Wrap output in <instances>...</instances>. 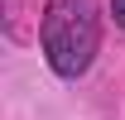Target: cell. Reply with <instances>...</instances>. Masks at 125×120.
I'll return each instance as SVG.
<instances>
[{"label":"cell","mask_w":125,"mask_h":120,"mask_svg":"<svg viewBox=\"0 0 125 120\" xmlns=\"http://www.w3.org/2000/svg\"><path fill=\"white\" fill-rule=\"evenodd\" d=\"M111 15H115V24L125 29V0H111Z\"/></svg>","instance_id":"7a4b0ae2"},{"label":"cell","mask_w":125,"mask_h":120,"mask_svg":"<svg viewBox=\"0 0 125 120\" xmlns=\"http://www.w3.org/2000/svg\"><path fill=\"white\" fill-rule=\"evenodd\" d=\"M43 62L62 82H77L101 48V5L96 0H48L39 19Z\"/></svg>","instance_id":"6da1fadb"}]
</instances>
